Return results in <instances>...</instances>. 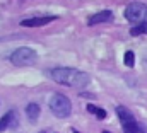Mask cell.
Instances as JSON below:
<instances>
[{
  "label": "cell",
  "mask_w": 147,
  "mask_h": 133,
  "mask_svg": "<svg viewBox=\"0 0 147 133\" xmlns=\"http://www.w3.org/2000/svg\"><path fill=\"white\" fill-rule=\"evenodd\" d=\"M50 75L57 84H62V85H67V87H79L80 89V87H86L91 82V77L86 72L77 70V68H69V66L53 68Z\"/></svg>",
  "instance_id": "6da1fadb"
},
{
  "label": "cell",
  "mask_w": 147,
  "mask_h": 133,
  "mask_svg": "<svg viewBox=\"0 0 147 133\" xmlns=\"http://www.w3.org/2000/svg\"><path fill=\"white\" fill-rule=\"evenodd\" d=\"M50 109L57 118H69L72 113V102L63 94H53L50 99Z\"/></svg>",
  "instance_id": "7a4b0ae2"
},
{
  "label": "cell",
  "mask_w": 147,
  "mask_h": 133,
  "mask_svg": "<svg viewBox=\"0 0 147 133\" xmlns=\"http://www.w3.org/2000/svg\"><path fill=\"white\" fill-rule=\"evenodd\" d=\"M36 60H38V53L33 48H28V46L17 48L10 55V62L16 66H29V65H33Z\"/></svg>",
  "instance_id": "3957f363"
},
{
  "label": "cell",
  "mask_w": 147,
  "mask_h": 133,
  "mask_svg": "<svg viewBox=\"0 0 147 133\" xmlns=\"http://www.w3.org/2000/svg\"><path fill=\"white\" fill-rule=\"evenodd\" d=\"M125 17L130 22H139V24H147V5L134 2L125 9Z\"/></svg>",
  "instance_id": "277c9868"
},
{
  "label": "cell",
  "mask_w": 147,
  "mask_h": 133,
  "mask_svg": "<svg viewBox=\"0 0 147 133\" xmlns=\"http://www.w3.org/2000/svg\"><path fill=\"white\" fill-rule=\"evenodd\" d=\"M57 15H43V17H29V19H24L21 22V26L24 28H38V26H45L51 21H55Z\"/></svg>",
  "instance_id": "5b68a950"
},
{
  "label": "cell",
  "mask_w": 147,
  "mask_h": 133,
  "mask_svg": "<svg viewBox=\"0 0 147 133\" xmlns=\"http://www.w3.org/2000/svg\"><path fill=\"white\" fill-rule=\"evenodd\" d=\"M17 126V118L14 111H9L3 118H0V133L5 132L7 128H16Z\"/></svg>",
  "instance_id": "8992f818"
},
{
  "label": "cell",
  "mask_w": 147,
  "mask_h": 133,
  "mask_svg": "<svg viewBox=\"0 0 147 133\" xmlns=\"http://www.w3.org/2000/svg\"><path fill=\"white\" fill-rule=\"evenodd\" d=\"M111 17H113V14H111L110 10H103V12L94 14L87 22H89V26H94V24H99V22H110Z\"/></svg>",
  "instance_id": "52a82bcc"
},
{
  "label": "cell",
  "mask_w": 147,
  "mask_h": 133,
  "mask_svg": "<svg viewBox=\"0 0 147 133\" xmlns=\"http://www.w3.org/2000/svg\"><path fill=\"white\" fill-rule=\"evenodd\" d=\"M26 114H28V120L34 123L38 118H39V106H38L36 102H29L26 106Z\"/></svg>",
  "instance_id": "ba28073f"
},
{
  "label": "cell",
  "mask_w": 147,
  "mask_h": 133,
  "mask_svg": "<svg viewBox=\"0 0 147 133\" xmlns=\"http://www.w3.org/2000/svg\"><path fill=\"white\" fill-rule=\"evenodd\" d=\"M121 125H123V133H146L139 125H137L135 120H130V121L121 123Z\"/></svg>",
  "instance_id": "9c48e42d"
},
{
  "label": "cell",
  "mask_w": 147,
  "mask_h": 133,
  "mask_svg": "<svg viewBox=\"0 0 147 133\" xmlns=\"http://www.w3.org/2000/svg\"><path fill=\"white\" fill-rule=\"evenodd\" d=\"M116 114H118V118H120L121 123H127V121H130V120H135L134 114H132L127 107H123V106H118V107H116Z\"/></svg>",
  "instance_id": "30bf717a"
},
{
  "label": "cell",
  "mask_w": 147,
  "mask_h": 133,
  "mask_svg": "<svg viewBox=\"0 0 147 133\" xmlns=\"http://www.w3.org/2000/svg\"><path fill=\"white\" fill-rule=\"evenodd\" d=\"M87 111L89 113H92L96 118H99V120H105L106 118V111L103 109V107H96L94 104H87Z\"/></svg>",
  "instance_id": "8fae6325"
},
{
  "label": "cell",
  "mask_w": 147,
  "mask_h": 133,
  "mask_svg": "<svg viewBox=\"0 0 147 133\" xmlns=\"http://www.w3.org/2000/svg\"><path fill=\"white\" fill-rule=\"evenodd\" d=\"M125 65L130 66V68L135 65V55H134V51H127L125 53Z\"/></svg>",
  "instance_id": "7c38bea8"
},
{
  "label": "cell",
  "mask_w": 147,
  "mask_h": 133,
  "mask_svg": "<svg viewBox=\"0 0 147 133\" xmlns=\"http://www.w3.org/2000/svg\"><path fill=\"white\" fill-rule=\"evenodd\" d=\"M130 33H132V36H139V34H142V33H147V24H139V26H134Z\"/></svg>",
  "instance_id": "4fadbf2b"
},
{
  "label": "cell",
  "mask_w": 147,
  "mask_h": 133,
  "mask_svg": "<svg viewBox=\"0 0 147 133\" xmlns=\"http://www.w3.org/2000/svg\"><path fill=\"white\" fill-rule=\"evenodd\" d=\"M72 133H79V132H77V130H72Z\"/></svg>",
  "instance_id": "5bb4252c"
},
{
  "label": "cell",
  "mask_w": 147,
  "mask_h": 133,
  "mask_svg": "<svg viewBox=\"0 0 147 133\" xmlns=\"http://www.w3.org/2000/svg\"><path fill=\"white\" fill-rule=\"evenodd\" d=\"M105 133H110V132H105Z\"/></svg>",
  "instance_id": "9a60e30c"
},
{
  "label": "cell",
  "mask_w": 147,
  "mask_h": 133,
  "mask_svg": "<svg viewBox=\"0 0 147 133\" xmlns=\"http://www.w3.org/2000/svg\"><path fill=\"white\" fill-rule=\"evenodd\" d=\"M39 133H45V132H39Z\"/></svg>",
  "instance_id": "2e32d148"
}]
</instances>
